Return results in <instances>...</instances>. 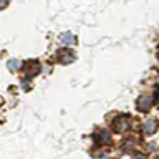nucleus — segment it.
I'll use <instances>...</instances> for the list:
<instances>
[{"instance_id": "1", "label": "nucleus", "mask_w": 159, "mask_h": 159, "mask_svg": "<svg viewBox=\"0 0 159 159\" xmlns=\"http://www.w3.org/2000/svg\"><path fill=\"white\" fill-rule=\"evenodd\" d=\"M131 128V119L128 116H118L116 119H113V129L116 133H124Z\"/></svg>"}, {"instance_id": "2", "label": "nucleus", "mask_w": 159, "mask_h": 159, "mask_svg": "<svg viewBox=\"0 0 159 159\" xmlns=\"http://www.w3.org/2000/svg\"><path fill=\"white\" fill-rule=\"evenodd\" d=\"M152 103H154V98L151 96V94L144 93V94H141V96H139V98L136 99V108L139 109V111L146 113L148 109L152 106Z\"/></svg>"}, {"instance_id": "3", "label": "nucleus", "mask_w": 159, "mask_h": 159, "mask_svg": "<svg viewBox=\"0 0 159 159\" xmlns=\"http://www.w3.org/2000/svg\"><path fill=\"white\" fill-rule=\"evenodd\" d=\"M156 129H157V121H156V119L149 118V119H146V121H144V124H143V131L146 133V134L156 133Z\"/></svg>"}, {"instance_id": "4", "label": "nucleus", "mask_w": 159, "mask_h": 159, "mask_svg": "<svg viewBox=\"0 0 159 159\" xmlns=\"http://www.w3.org/2000/svg\"><path fill=\"white\" fill-rule=\"evenodd\" d=\"M94 136L98 138V144H106V143H109V134H108V131H98Z\"/></svg>"}, {"instance_id": "5", "label": "nucleus", "mask_w": 159, "mask_h": 159, "mask_svg": "<svg viewBox=\"0 0 159 159\" xmlns=\"http://www.w3.org/2000/svg\"><path fill=\"white\" fill-rule=\"evenodd\" d=\"M134 159H146V156H144V154H136Z\"/></svg>"}]
</instances>
